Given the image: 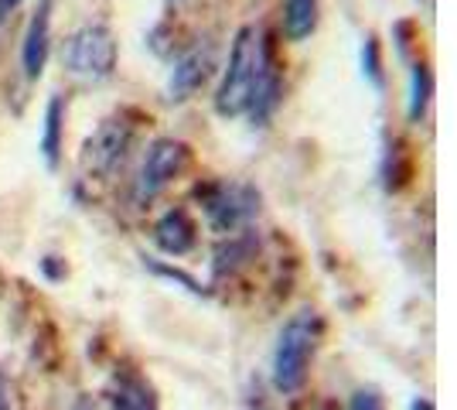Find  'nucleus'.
<instances>
[{"instance_id": "7", "label": "nucleus", "mask_w": 457, "mask_h": 410, "mask_svg": "<svg viewBox=\"0 0 457 410\" xmlns=\"http://www.w3.org/2000/svg\"><path fill=\"white\" fill-rule=\"evenodd\" d=\"M212 69H215V45H212V41H195V45L185 48V52L178 55V62H174L171 79H168V96H171L174 103L188 99L191 93L202 89V82L212 76Z\"/></svg>"}, {"instance_id": "8", "label": "nucleus", "mask_w": 457, "mask_h": 410, "mask_svg": "<svg viewBox=\"0 0 457 410\" xmlns=\"http://www.w3.org/2000/svg\"><path fill=\"white\" fill-rule=\"evenodd\" d=\"M48 55H52V0H38L21 38V69L31 82L41 79Z\"/></svg>"}, {"instance_id": "14", "label": "nucleus", "mask_w": 457, "mask_h": 410, "mask_svg": "<svg viewBox=\"0 0 457 410\" xmlns=\"http://www.w3.org/2000/svg\"><path fill=\"white\" fill-rule=\"evenodd\" d=\"M430 93H434V76H430V69H427L423 62H417L413 72H410V106H406V113H410L413 123L427 113Z\"/></svg>"}, {"instance_id": "11", "label": "nucleus", "mask_w": 457, "mask_h": 410, "mask_svg": "<svg viewBox=\"0 0 457 410\" xmlns=\"http://www.w3.org/2000/svg\"><path fill=\"white\" fill-rule=\"evenodd\" d=\"M62 120H65V99L55 93L45 106V127H41V157L48 168H58L62 161Z\"/></svg>"}, {"instance_id": "9", "label": "nucleus", "mask_w": 457, "mask_h": 410, "mask_svg": "<svg viewBox=\"0 0 457 410\" xmlns=\"http://www.w3.org/2000/svg\"><path fill=\"white\" fill-rule=\"evenodd\" d=\"M154 243L164 254H188L191 247H195V222L188 219V213L185 209H171V213L161 215L157 226H154Z\"/></svg>"}, {"instance_id": "13", "label": "nucleus", "mask_w": 457, "mask_h": 410, "mask_svg": "<svg viewBox=\"0 0 457 410\" xmlns=\"http://www.w3.org/2000/svg\"><path fill=\"white\" fill-rule=\"evenodd\" d=\"M113 410H157V404H154V393L144 380L123 376V380L116 383Z\"/></svg>"}, {"instance_id": "6", "label": "nucleus", "mask_w": 457, "mask_h": 410, "mask_svg": "<svg viewBox=\"0 0 457 410\" xmlns=\"http://www.w3.org/2000/svg\"><path fill=\"white\" fill-rule=\"evenodd\" d=\"M191 147L185 140L174 137H161L147 147V155L140 161V175H137V196L154 198L164 185H171L174 178L188 168Z\"/></svg>"}, {"instance_id": "2", "label": "nucleus", "mask_w": 457, "mask_h": 410, "mask_svg": "<svg viewBox=\"0 0 457 410\" xmlns=\"http://www.w3.org/2000/svg\"><path fill=\"white\" fill-rule=\"evenodd\" d=\"M321 339V318L318 312H297L277 335L273 349V387L280 393H294L304 387L307 366L314 359Z\"/></svg>"}, {"instance_id": "3", "label": "nucleus", "mask_w": 457, "mask_h": 410, "mask_svg": "<svg viewBox=\"0 0 457 410\" xmlns=\"http://www.w3.org/2000/svg\"><path fill=\"white\" fill-rule=\"evenodd\" d=\"M62 65L76 79L99 82L116 69V35L110 24L89 21L76 28L62 45Z\"/></svg>"}, {"instance_id": "17", "label": "nucleus", "mask_w": 457, "mask_h": 410, "mask_svg": "<svg viewBox=\"0 0 457 410\" xmlns=\"http://www.w3.org/2000/svg\"><path fill=\"white\" fill-rule=\"evenodd\" d=\"M0 410H11V393H7V380L0 376Z\"/></svg>"}, {"instance_id": "1", "label": "nucleus", "mask_w": 457, "mask_h": 410, "mask_svg": "<svg viewBox=\"0 0 457 410\" xmlns=\"http://www.w3.org/2000/svg\"><path fill=\"white\" fill-rule=\"evenodd\" d=\"M267 55L270 45L256 28L236 31V41H232V52L226 62V76H222L219 93H215V110L222 117H243L249 110V99H253V89H256V79L263 72Z\"/></svg>"}, {"instance_id": "15", "label": "nucleus", "mask_w": 457, "mask_h": 410, "mask_svg": "<svg viewBox=\"0 0 457 410\" xmlns=\"http://www.w3.org/2000/svg\"><path fill=\"white\" fill-rule=\"evenodd\" d=\"M362 72L369 76V82L372 86H382V59H379V41L372 38H365L362 45Z\"/></svg>"}, {"instance_id": "4", "label": "nucleus", "mask_w": 457, "mask_h": 410, "mask_svg": "<svg viewBox=\"0 0 457 410\" xmlns=\"http://www.w3.org/2000/svg\"><path fill=\"white\" fill-rule=\"evenodd\" d=\"M202 209L209 215V226L215 233H236L260 213V196L253 185L215 181L202 192Z\"/></svg>"}, {"instance_id": "5", "label": "nucleus", "mask_w": 457, "mask_h": 410, "mask_svg": "<svg viewBox=\"0 0 457 410\" xmlns=\"http://www.w3.org/2000/svg\"><path fill=\"white\" fill-rule=\"evenodd\" d=\"M130 144H134V123L123 117V113H113V117H106L93 130V137L86 140L79 161H82V168L93 178H110L123 164Z\"/></svg>"}, {"instance_id": "16", "label": "nucleus", "mask_w": 457, "mask_h": 410, "mask_svg": "<svg viewBox=\"0 0 457 410\" xmlns=\"http://www.w3.org/2000/svg\"><path fill=\"white\" fill-rule=\"evenodd\" d=\"M348 410H382L379 393H376V390H359L355 397H352Z\"/></svg>"}, {"instance_id": "12", "label": "nucleus", "mask_w": 457, "mask_h": 410, "mask_svg": "<svg viewBox=\"0 0 457 410\" xmlns=\"http://www.w3.org/2000/svg\"><path fill=\"white\" fill-rule=\"evenodd\" d=\"M321 14V0H284V31L290 41H304L314 35Z\"/></svg>"}, {"instance_id": "18", "label": "nucleus", "mask_w": 457, "mask_h": 410, "mask_svg": "<svg viewBox=\"0 0 457 410\" xmlns=\"http://www.w3.org/2000/svg\"><path fill=\"white\" fill-rule=\"evenodd\" d=\"M18 4H21V0H0V18H7V14L18 7Z\"/></svg>"}, {"instance_id": "10", "label": "nucleus", "mask_w": 457, "mask_h": 410, "mask_svg": "<svg viewBox=\"0 0 457 410\" xmlns=\"http://www.w3.org/2000/svg\"><path fill=\"white\" fill-rule=\"evenodd\" d=\"M277 103H280V72H277V62H273V52L267 55L263 62V72L256 79V89H253V99H249V120L256 123V127H263L270 120V113L277 110Z\"/></svg>"}]
</instances>
